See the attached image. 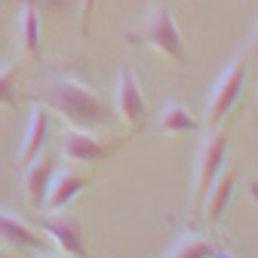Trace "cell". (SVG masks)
Masks as SVG:
<instances>
[{
  "instance_id": "obj_19",
  "label": "cell",
  "mask_w": 258,
  "mask_h": 258,
  "mask_svg": "<svg viewBox=\"0 0 258 258\" xmlns=\"http://www.w3.org/2000/svg\"><path fill=\"white\" fill-rule=\"evenodd\" d=\"M249 52H258V22H255V31H252V40H249Z\"/></svg>"
},
{
  "instance_id": "obj_1",
  "label": "cell",
  "mask_w": 258,
  "mask_h": 258,
  "mask_svg": "<svg viewBox=\"0 0 258 258\" xmlns=\"http://www.w3.org/2000/svg\"><path fill=\"white\" fill-rule=\"evenodd\" d=\"M37 102H43L49 111H58L71 126H80V129L108 126L111 117H114V108L92 86L77 80L74 74H61V77L46 80L40 86Z\"/></svg>"
},
{
  "instance_id": "obj_20",
  "label": "cell",
  "mask_w": 258,
  "mask_h": 258,
  "mask_svg": "<svg viewBox=\"0 0 258 258\" xmlns=\"http://www.w3.org/2000/svg\"><path fill=\"white\" fill-rule=\"evenodd\" d=\"M212 258H234V255H231L228 249H215V255H212Z\"/></svg>"
},
{
  "instance_id": "obj_10",
  "label": "cell",
  "mask_w": 258,
  "mask_h": 258,
  "mask_svg": "<svg viewBox=\"0 0 258 258\" xmlns=\"http://www.w3.org/2000/svg\"><path fill=\"white\" fill-rule=\"evenodd\" d=\"M89 181H92V172H74V169L52 172V181H49V187H46V200H43V206H46L49 212L64 209Z\"/></svg>"
},
{
  "instance_id": "obj_3",
  "label": "cell",
  "mask_w": 258,
  "mask_h": 258,
  "mask_svg": "<svg viewBox=\"0 0 258 258\" xmlns=\"http://www.w3.org/2000/svg\"><path fill=\"white\" fill-rule=\"evenodd\" d=\"M246 71H249V64H246V55L228 61L221 68V74L215 77V83L209 86V99H206V126H221V120L228 117V111L237 105L240 99V89L246 83Z\"/></svg>"
},
{
  "instance_id": "obj_2",
  "label": "cell",
  "mask_w": 258,
  "mask_h": 258,
  "mask_svg": "<svg viewBox=\"0 0 258 258\" xmlns=\"http://www.w3.org/2000/svg\"><path fill=\"white\" fill-rule=\"evenodd\" d=\"M126 43H145L151 46L154 52L172 58L175 64H184L187 55H184V40L178 34V25L172 19V10L166 4H154L148 10V16L142 19L139 28H133L126 34Z\"/></svg>"
},
{
  "instance_id": "obj_6",
  "label": "cell",
  "mask_w": 258,
  "mask_h": 258,
  "mask_svg": "<svg viewBox=\"0 0 258 258\" xmlns=\"http://www.w3.org/2000/svg\"><path fill=\"white\" fill-rule=\"evenodd\" d=\"M40 228L43 234L74 258H86V246H83V231H80V218L74 212H49V215H40Z\"/></svg>"
},
{
  "instance_id": "obj_8",
  "label": "cell",
  "mask_w": 258,
  "mask_h": 258,
  "mask_svg": "<svg viewBox=\"0 0 258 258\" xmlns=\"http://www.w3.org/2000/svg\"><path fill=\"white\" fill-rule=\"evenodd\" d=\"M46 133H49V108L43 102H34L28 126H25V139H22L19 154H16V166H28L46 148Z\"/></svg>"
},
{
  "instance_id": "obj_14",
  "label": "cell",
  "mask_w": 258,
  "mask_h": 258,
  "mask_svg": "<svg viewBox=\"0 0 258 258\" xmlns=\"http://www.w3.org/2000/svg\"><path fill=\"white\" fill-rule=\"evenodd\" d=\"M212 255H215V243H209L206 237L187 231V234H181L160 258H212Z\"/></svg>"
},
{
  "instance_id": "obj_11",
  "label": "cell",
  "mask_w": 258,
  "mask_h": 258,
  "mask_svg": "<svg viewBox=\"0 0 258 258\" xmlns=\"http://www.w3.org/2000/svg\"><path fill=\"white\" fill-rule=\"evenodd\" d=\"M0 243L10 249H43L46 237H40V231H34L25 218L0 209Z\"/></svg>"
},
{
  "instance_id": "obj_7",
  "label": "cell",
  "mask_w": 258,
  "mask_h": 258,
  "mask_svg": "<svg viewBox=\"0 0 258 258\" xmlns=\"http://www.w3.org/2000/svg\"><path fill=\"white\" fill-rule=\"evenodd\" d=\"M58 151L64 154V160H71V163H99V160H105L114 151V145H105L102 139H95L92 129L68 126V129H61Z\"/></svg>"
},
{
  "instance_id": "obj_16",
  "label": "cell",
  "mask_w": 258,
  "mask_h": 258,
  "mask_svg": "<svg viewBox=\"0 0 258 258\" xmlns=\"http://www.w3.org/2000/svg\"><path fill=\"white\" fill-rule=\"evenodd\" d=\"M16 74H19L16 61L0 68V105H7V108H16Z\"/></svg>"
},
{
  "instance_id": "obj_5",
  "label": "cell",
  "mask_w": 258,
  "mask_h": 258,
  "mask_svg": "<svg viewBox=\"0 0 258 258\" xmlns=\"http://www.w3.org/2000/svg\"><path fill=\"white\" fill-rule=\"evenodd\" d=\"M114 111L126 123L129 133H139L148 123V105H145L139 77L133 74V68H126V64H120L117 80H114Z\"/></svg>"
},
{
  "instance_id": "obj_9",
  "label": "cell",
  "mask_w": 258,
  "mask_h": 258,
  "mask_svg": "<svg viewBox=\"0 0 258 258\" xmlns=\"http://www.w3.org/2000/svg\"><path fill=\"white\" fill-rule=\"evenodd\" d=\"M22 169H25V175H22L25 178V197H28V203L34 206V209H40L43 200H46V187L52 181V172H55V157L49 151H40Z\"/></svg>"
},
{
  "instance_id": "obj_15",
  "label": "cell",
  "mask_w": 258,
  "mask_h": 258,
  "mask_svg": "<svg viewBox=\"0 0 258 258\" xmlns=\"http://www.w3.org/2000/svg\"><path fill=\"white\" fill-rule=\"evenodd\" d=\"M200 126V120L194 117L184 105L178 102H169L163 111H160V129H163L166 136H178V133H194V129Z\"/></svg>"
},
{
  "instance_id": "obj_17",
  "label": "cell",
  "mask_w": 258,
  "mask_h": 258,
  "mask_svg": "<svg viewBox=\"0 0 258 258\" xmlns=\"http://www.w3.org/2000/svg\"><path fill=\"white\" fill-rule=\"evenodd\" d=\"M92 10H95V0H80V34H83V37L89 34V19H92Z\"/></svg>"
},
{
  "instance_id": "obj_18",
  "label": "cell",
  "mask_w": 258,
  "mask_h": 258,
  "mask_svg": "<svg viewBox=\"0 0 258 258\" xmlns=\"http://www.w3.org/2000/svg\"><path fill=\"white\" fill-rule=\"evenodd\" d=\"M37 258H74V255L61 252V249H58V252H43V249H40V255H37Z\"/></svg>"
},
{
  "instance_id": "obj_12",
  "label": "cell",
  "mask_w": 258,
  "mask_h": 258,
  "mask_svg": "<svg viewBox=\"0 0 258 258\" xmlns=\"http://www.w3.org/2000/svg\"><path fill=\"white\" fill-rule=\"evenodd\" d=\"M234 181H237V175H234V169H218V175L212 178V184L206 187V194H203V215H206V221L209 224H218V218H221V212H224V206H228V200H231V194H234Z\"/></svg>"
},
{
  "instance_id": "obj_23",
  "label": "cell",
  "mask_w": 258,
  "mask_h": 258,
  "mask_svg": "<svg viewBox=\"0 0 258 258\" xmlns=\"http://www.w3.org/2000/svg\"><path fill=\"white\" fill-rule=\"evenodd\" d=\"M255 99H258V92H255Z\"/></svg>"
},
{
  "instance_id": "obj_13",
  "label": "cell",
  "mask_w": 258,
  "mask_h": 258,
  "mask_svg": "<svg viewBox=\"0 0 258 258\" xmlns=\"http://www.w3.org/2000/svg\"><path fill=\"white\" fill-rule=\"evenodd\" d=\"M19 40H22V52L37 58L40 55V16L34 10V4H22L19 10Z\"/></svg>"
},
{
  "instance_id": "obj_22",
  "label": "cell",
  "mask_w": 258,
  "mask_h": 258,
  "mask_svg": "<svg viewBox=\"0 0 258 258\" xmlns=\"http://www.w3.org/2000/svg\"><path fill=\"white\" fill-rule=\"evenodd\" d=\"M0 258H13V252H10V249H4V246H0Z\"/></svg>"
},
{
  "instance_id": "obj_4",
  "label": "cell",
  "mask_w": 258,
  "mask_h": 258,
  "mask_svg": "<svg viewBox=\"0 0 258 258\" xmlns=\"http://www.w3.org/2000/svg\"><path fill=\"white\" fill-rule=\"evenodd\" d=\"M224 151H228V133H224L221 126H212L209 136L200 145V151H197V163H194V197H190L194 209H200L206 187L218 175V169L224 163Z\"/></svg>"
},
{
  "instance_id": "obj_21",
  "label": "cell",
  "mask_w": 258,
  "mask_h": 258,
  "mask_svg": "<svg viewBox=\"0 0 258 258\" xmlns=\"http://www.w3.org/2000/svg\"><path fill=\"white\" fill-rule=\"evenodd\" d=\"M249 194H252V197H255V203H258V181H252V184H249Z\"/></svg>"
}]
</instances>
